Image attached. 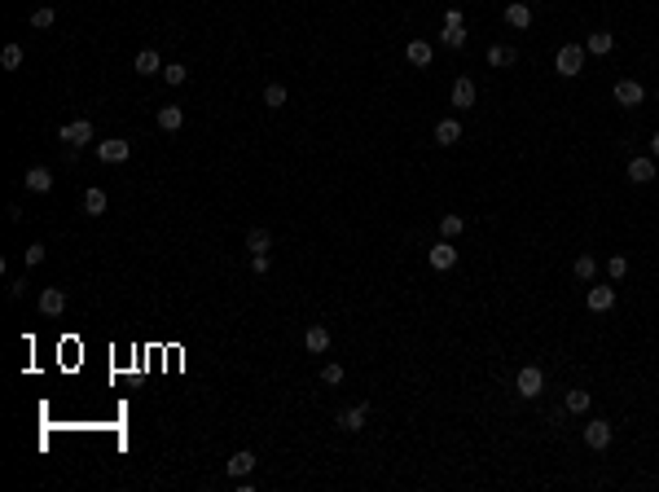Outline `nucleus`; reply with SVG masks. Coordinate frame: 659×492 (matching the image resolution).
Returning a JSON list of instances; mask_svg holds the SVG:
<instances>
[{
  "label": "nucleus",
  "instance_id": "nucleus-1",
  "mask_svg": "<svg viewBox=\"0 0 659 492\" xmlns=\"http://www.w3.org/2000/svg\"><path fill=\"white\" fill-rule=\"evenodd\" d=\"M584 57H589V53H584V44H562V49L554 53V70L562 79H576L584 70Z\"/></svg>",
  "mask_w": 659,
  "mask_h": 492
},
{
  "label": "nucleus",
  "instance_id": "nucleus-2",
  "mask_svg": "<svg viewBox=\"0 0 659 492\" xmlns=\"http://www.w3.org/2000/svg\"><path fill=\"white\" fill-rule=\"evenodd\" d=\"M92 137H97V128H92L88 119H75V124H62V128H57V141H66V146H75V150L88 146Z\"/></svg>",
  "mask_w": 659,
  "mask_h": 492
},
{
  "label": "nucleus",
  "instance_id": "nucleus-3",
  "mask_svg": "<svg viewBox=\"0 0 659 492\" xmlns=\"http://www.w3.org/2000/svg\"><path fill=\"white\" fill-rule=\"evenodd\" d=\"M611 97H616L624 110H638V106L646 101V88L638 79H616V88H611Z\"/></svg>",
  "mask_w": 659,
  "mask_h": 492
},
{
  "label": "nucleus",
  "instance_id": "nucleus-4",
  "mask_svg": "<svg viewBox=\"0 0 659 492\" xmlns=\"http://www.w3.org/2000/svg\"><path fill=\"white\" fill-rule=\"evenodd\" d=\"M514 387H519L523 400H536V395L545 391V374H541L536 365H523V369H519V378H514Z\"/></svg>",
  "mask_w": 659,
  "mask_h": 492
},
{
  "label": "nucleus",
  "instance_id": "nucleus-5",
  "mask_svg": "<svg viewBox=\"0 0 659 492\" xmlns=\"http://www.w3.org/2000/svg\"><path fill=\"white\" fill-rule=\"evenodd\" d=\"M426 259H431V268H435V273H449L453 264H458V246H453L449 237H440V242L431 246V255H426Z\"/></svg>",
  "mask_w": 659,
  "mask_h": 492
},
{
  "label": "nucleus",
  "instance_id": "nucleus-6",
  "mask_svg": "<svg viewBox=\"0 0 659 492\" xmlns=\"http://www.w3.org/2000/svg\"><path fill=\"white\" fill-rule=\"evenodd\" d=\"M616 308V286L611 282H593L589 286V312H611Z\"/></svg>",
  "mask_w": 659,
  "mask_h": 492
},
{
  "label": "nucleus",
  "instance_id": "nucleus-7",
  "mask_svg": "<svg viewBox=\"0 0 659 492\" xmlns=\"http://www.w3.org/2000/svg\"><path fill=\"white\" fill-rule=\"evenodd\" d=\"M40 312H44V317H62V312H66V291H62V286H44V291H40Z\"/></svg>",
  "mask_w": 659,
  "mask_h": 492
},
{
  "label": "nucleus",
  "instance_id": "nucleus-8",
  "mask_svg": "<svg viewBox=\"0 0 659 492\" xmlns=\"http://www.w3.org/2000/svg\"><path fill=\"white\" fill-rule=\"evenodd\" d=\"M132 154V141H124V137H115V141H97V159L101 163H124Z\"/></svg>",
  "mask_w": 659,
  "mask_h": 492
},
{
  "label": "nucleus",
  "instance_id": "nucleus-9",
  "mask_svg": "<svg viewBox=\"0 0 659 492\" xmlns=\"http://www.w3.org/2000/svg\"><path fill=\"white\" fill-rule=\"evenodd\" d=\"M584 444H589L593 453H602L611 444V422H602V417H593V422H584Z\"/></svg>",
  "mask_w": 659,
  "mask_h": 492
},
{
  "label": "nucleus",
  "instance_id": "nucleus-10",
  "mask_svg": "<svg viewBox=\"0 0 659 492\" xmlns=\"http://www.w3.org/2000/svg\"><path fill=\"white\" fill-rule=\"evenodd\" d=\"M655 176H659V167H655L651 154H646V159H629V181L633 185H651Z\"/></svg>",
  "mask_w": 659,
  "mask_h": 492
},
{
  "label": "nucleus",
  "instance_id": "nucleus-11",
  "mask_svg": "<svg viewBox=\"0 0 659 492\" xmlns=\"http://www.w3.org/2000/svg\"><path fill=\"white\" fill-rule=\"evenodd\" d=\"M475 97H479V92H475V79L471 75H462L458 83H453V106H458V110H471Z\"/></svg>",
  "mask_w": 659,
  "mask_h": 492
},
{
  "label": "nucleus",
  "instance_id": "nucleus-12",
  "mask_svg": "<svg viewBox=\"0 0 659 492\" xmlns=\"http://www.w3.org/2000/svg\"><path fill=\"white\" fill-rule=\"evenodd\" d=\"M458 141H462V124L458 119H440L435 124V146L449 150V146H458Z\"/></svg>",
  "mask_w": 659,
  "mask_h": 492
},
{
  "label": "nucleus",
  "instance_id": "nucleus-13",
  "mask_svg": "<svg viewBox=\"0 0 659 492\" xmlns=\"http://www.w3.org/2000/svg\"><path fill=\"white\" fill-rule=\"evenodd\" d=\"M506 27H514V31H527V27H532V9H527L523 0L506 5Z\"/></svg>",
  "mask_w": 659,
  "mask_h": 492
},
{
  "label": "nucleus",
  "instance_id": "nucleus-14",
  "mask_svg": "<svg viewBox=\"0 0 659 492\" xmlns=\"http://www.w3.org/2000/svg\"><path fill=\"white\" fill-rule=\"evenodd\" d=\"M611 49H616V35H611V31H593L589 40H584V53H589V57H607Z\"/></svg>",
  "mask_w": 659,
  "mask_h": 492
},
{
  "label": "nucleus",
  "instance_id": "nucleus-15",
  "mask_svg": "<svg viewBox=\"0 0 659 492\" xmlns=\"http://www.w3.org/2000/svg\"><path fill=\"white\" fill-rule=\"evenodd\" d=\"M132 70H137V75H163V57L154 49H141L137 62H132Z\"/></svg>",
  "mask_w": 659,
  "mask_h": 492
},
{
  "label": "nucleus",
  "instance_id": "nucleus-16",
  "mask_svg": "<svg viewBox=\"0 0 659 492\" xmlns=\"http://www.w3.org/2000/svg\"><path fill=\"white\" fill-rule=\"evenodd\" d=\"M224 471H229V479L250 475V471H255V453H246V449H242V453H233V457L224 462Z\"/></svg>",
  "mask_w": 659,
  "mask_h": 492
},
{
  "label": "nucleus",
  "instance_id": "nucleus-17",
  "mask_svg": "<svg viewBox=\"0 0 659 492\" xmlns=\"http://www.w3.org/2000/svg\"><path fill=\"white\" fill-rule=\"evenodd\" d=\"M22 181H27L31 194H49V189H53V172H49V167H31Z\"/></svg>",
  "mask_w": 659,
  "mask_h": 492
},
{
  "label": "nucleus",
  "instance_id": "nucleus-18",
  "mask_svg": "<svg viewBox=\"0 0 659 492\" xmlns=\"http://www.w3.org/2000/svg\"><path fill=\"white\" fill-rule=\"evenodd\" d=\"M154 119H159V128H163V132H181L185 110H181V106H159V115H154Z\"/></svg>",
  "mask_w": 659,
  "mask_h": 492
},
{
  "label": "nucleus",
  "instance_id": "nucleus-19",
  "mask_svg": "<svg viewBox=\"0 0 659 492\" xmlns=\"http://www.w3.org/2000/svg\"><path fill=\"white\" fill-rule=\"evenodd\" d=\"M304 347L308 352H330V330L326 326H308L304 330Z\"/></svg>",
  "mask_w": 659,
  "mask_h": 492
},
{
  "label": "nucleus",
  "instance_id": "nucleus-20",
  "mask_svg": "<svg viewBox=\"0 0 659 492\" xmlns=\"http://www.w3.org/2000/svg\"><path fill=\"white\" fill-rule=\"evenodd\" d=\"M404 62L409 66H431V44L426 40H409L404 44Z\"/></svg>",
  "mask_w": 659,
  "mask_h": 492
},
{
  "label": "nucleus",
  "instance_id": "nucleus-21",
  "mask_svg": "<svg viewBox=\"0 0 659 492\" xmlns=\"http://www.w3.org/2000/svg\"><path fill=\"white\" fill-rule=\"evenodd\" d=\"M365 417H369V404H352V409L339 413V426H343V431H361Z\"/></svg>",
  "mask_w": 659,
  "mask_h": 492
},
{
  "label": "nucleus",
  "instance_id": "nucleus-22",
  "mask_svg": "<svg viewBox=\"0 0 659 492\" xmlns=\"http://www.w3.org/2000/svg\"><path fill=\"white\" fill-rule=\"evenodd\" d=\"M106 207H110V198H106V189H83V211L88 215H106Z\"/></svg>",
  "mask_w": 659,
  "mask_h": 492
},
{
  "label": "nucleus",
  "instance_id": "nucleus-23",
  "mask_svg": "<svg viewBox=\"0 0 659 492\" xmlns=\"http://www.w3.org/2000/svg\"><path fill=\"white\" fill-rule=\"evenodd\" d=\"M246 250H250V255H268V250H273V233L268 229H250L246 233Z\"/></svg>",
  "mask_w": 659,
  "mask_h": 492
},
{
  "label": "nucleus",
  "instance_id": "nucleus-24",
  "mask_svg": "<svg viewBox=\"0 0 659 492\" xmlns=\"http://www.w3.org/2000/svg\"><path fill=\"white\" fill-rule=\"evenodd\" d=\"M519 62V53L510 49V44H493V49H488V66H514Z\"/></svg>",
  "mask_w": 659,
  "mask_h": 492
},
{
  "label": "nucleus",
  "instance_id": "nucleus-25",
  "mask_svg": "<svg viewBox=\"0 0 659 492\" xmlns=\"http://www.w3.org/2000/svg\"><path fill=\"white\" fill-rule=\"evenodd\" d=\"M562 404H567V413H589V391H584V387H571Z\"/></svg>",
  "mask_w": 659,
  "mask_h": 492
},
{
  "label": "nucleus",
  "instance_id": "nucleus-26",
  "mask_svg": "<svg viewBox=\"0 0 659 492\" xmlns=\"http://www.w3.org/2000/svg\"><path fill=\"white\" fill-rule=\"evenodd\" d=\"M462 229H466L462 215H440V237H449V242H453V237H462Z\"/></svg>",
  "mask_w": 659,
  "mask_h": 492
},
{
  "label": "nucleus",
  "instance_id": "nucleus-27",
  "mask_svg": "<svg viewBox=\"0 0 659 492\" xmlns=\"http://www.w3.org/2000/svg\"><path fill=\"white\" fill-rule=\"evenodd\" d=\"M571 273H576L580 282H593V277H598V259H593V255H580L576 264H571Z\"/></svg>",
  "mask_w": 659,
  "mask_h": 492
},
{
  "label": "nucleus",
  "instance_id": "nucleus-28",
  "mask_svg": "<svg viewBox=\"0 0 659 492\" xmlns=\"http://www.w3.org/2000/svg\"><path fill=\"white\" fill-rule=\"evenodd\" d=\"M53 22H57V14H53V9H49V5H40V9H31V27H35V31H49V27H53Z\"/></svg>",
  "mask_w": 659,
  "mask_h": 492
},
{
  "label": "nucleus",
  "instance_id": "nucleus-29",
  "mask_svg": "<svg viewBox=\"0 0 659 492\" xmlns=\"http://www.w3.org/2000/svg\"><path fill=\"white\" fill-rule=\"evenodd\" d=\"M0 66H5V70H18V66H22V44H5V53H0Z\"/></svg>",
  "mask_w": 659,
  "mask_h": 492
},
{
  "label": "nucleus",
  "instance_id": "nucleus-30",
  "mask_svg": "<svg viewBox=\"0 0 659 492\" xmlns=\"http://www.w3.org/2000/svg\"><path fill=\"white\" fill-rule=\"evenodd\" d=\"M440 40H444L449 49H466V27H444V31H440Z\"/></svg>",
  "mask_w": 659,
  "mask_h": 492
},
{
  "label": "nucleus",
  "instance_id": "nucleus-31",
  "mask_svg": "<svg viewBox=\"0 0 659 492\" xmlns=\"http://www.w3.org/2000/svg\"><path fill=\"white\" fill-rule=\"evenodd\" d=\"M264 106H273V110H282V106H286V88H282V83H268V88H264Z\"/></svg>",
  "mask_w": 659,
  "mask_h": 492
},
{
  "label": "nucleus",
  "instance_id": "nucleus-32",
  "mask_svg": "<svg viewBox=\"0 0 659 492\" xmlns=\"http://www.w3.org/2000/svg\"><path fill=\"white\" fill-rule=\"evenodd\" d=\"M163 79H167V83H185V79H189V66L167 62V66H163Z\"/></svg>",
  "mask_w": 659,
  "mask_h": 492
},
{
  "label": "nucleus",
  "instance_id": "nucleus-33",
  "mask_svg": "<svg viewBox=\"0 0 659 492\" xmlns=\"http://www.w3.org/2000/svg\"><path fill=\"white\" fill-rule=\"evenodd\" d=\"M607 273H611V277L620 282V277H624V273H629V259H624V255H611V259H607Z\"/></svg>",
  "mask_w": 659,
  "mask_h": 492
},
{
  "label": "nucleus",
  "instance_id": "nucleus-34",
  "mask_svg": "<svg viewBox=\"0 0 659 492\" xmlns=\"http://www.w3.org/2000/svg\"><path fill=\"white\" fill-rule=\"evenodd\" d=\"M321 382H330V387H339V382H343V365H334V361H330L326 369H321Z\"/></svg>",
  "mask_w": 659,
  "mask_h": 492
},
{
  "label": "nucleus",
  "instance_id": "nucleus-35",
  "mask_svg": "<svg viewBox=\"0 0 659 492\" xmlns=\"http://www.w3.org/2000/svg\"><path fill=\"white\" fill-rule=\"evenodd\" d=\"M35 264H44V246H40V242L27 246V268H35Z\"/></svg>",
  "mask_w": 659,
  "mask_h": 492
},
{
  "label": "nucleus",
  "instance_id": "nucleus-36",
  "mask_svg": "<svg viewBox=\"0 0 659 492\" xmlns=\"http://www.w3.org/2000/svg\"><path fill=\"white\" fill-rule=\"evenodd\" d=\"M268 268H273V259H268V255H250V273H259V277H264Z\"/></svg>",
  "mask_w": 659,
  "mask_h": 492
},
{
  "label": "nucleus",
  "instance_id": "nucleus-37",
  "mask_svg": "<svg viewBox=\"0 0 659 492\" xmlns=\"http://www.w3.org/2000/svg\"><path fill=\"white\" fill-rule=\"evenodd\" d=\"M444 27H466V22H462V9H449V14H444Z\"/></svg>",
  "mask_w": 659,
  "mask_h": 492
},
{
  "label": "nucleus",
  "instance_id": "nucleus-38",
  "mask_svg": "<svg viewBox=\"0 0 659 492\" xmlns=\"http://www.w3.org/2000/svg\"><path fill=\"white\" fill-rule=\"evenodd\" d=\"M651 159H659V132L651 137Z\"/></svg>",
  "mask_w": 659,
  "mask_h": 492
}]
</instances>
